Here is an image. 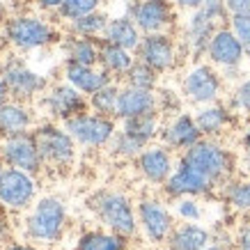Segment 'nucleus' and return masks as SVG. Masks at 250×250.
Instances as JSON below:
<instances>
[{"label": "nucleus", "instance_id": "nucleus-46", "mask_svg": "<svg viewBox=\"0 0 250 250\" xmlns=\"http://www.w3.org/2000/svg\"><path fill=\"white\" fill-rule=\"evenodd\" d=\"M7 250H37L35 246H30V243H12Z\"/></svg>", "mask_w": 250, "mask_h": 250}, {"label": "nucleus", "instance_id": "nucleus-48", "mask_svg": "<svg viewBox=\"0 0 250 250\" xmlns=\"http://www.w3.org/2000/svg\"><path fill=\"white\" fill-rule=\"evenodd\" d=\"M2 209H5V207L0 205V234L5 232V211H2Z\"/></svg>", "mask_w": 250, "mask_h": 250}, {"label": "nucleus", "instance_id": "nucleus-20", "mask_svg": "<svg viewBox=\"0 0 250 250\" xmlns=\"http://www.w3.org/2000/svg\"><path fill=\"white\" fill-rule=\"evenodd\" d=\"M147 113H159V94H156V90H140V87L124 85L120 90L117 120H131V117Z\"/></svg>", "mask_w": 250, "mask_h": 250}, {"label": "nucleus", "instance_id": "nucleus-21", "mask_svg": "<svg viewBox=\"0 0 250 250\" xmlns=\"http://www.w3.org/2000/svg\"><path fill=\"white\" fill-rule=\"evenodd\" d=\"M64 81L69 85H74L78 92H83L85 97H92L94 92H99L101 87H106L108 83H113V76L108 74L106 69L87 67V64H74L67 62L64 64Z\"/></svg>", "mask_w": 250, "mask_h": 250}, {"label": "nucleus", "instance_id": "nucleus-19", "mask_svg": "<svg viewBox=\"0 0 250 250\" xmlns=\"http://www.w3.org/2000/svg\"><path fill=\"white\" fill-rule=\"evenodd\" d=\"M161 143L172 152H186L195 143L202 140V131L197 126L195 115L190 113H174L170 120L161 126Z\"/></svg>", "mask_w": 250, "mask_h": 250}, {"label": "nucleus", "instance_id": "nucleus-33", "mask_svg": "<svg viewBox=\"0 0 250 250\" xmlns=\"http://www.w3.org/2000/svg\"><path fill=\"white\" fill-rule=\"evenodd\" d=\"M159 71L152 69L149 64H145L136 58L133 62V67L126 71V76L122 78L124 85H131V87H140V90H156V85H159Z\"/></svg>", "mask_w": 250, "mask_h": 250}, {"label": "nucleus", "instance_id": "nucleus-35", "mask_svg": "<svg viewBox=\"0 0 250 250\" xmlns=\"http://www.w3.org/2000/svg\"><path fill=\"white\" fill-rule=\"evenodd\" d=\"M104 5V0H64L62 7L58 9V16L62 21H76L85 14H92V12H99Z\"/></svg>", "mask_w": 250, "mask_h": 250}, {"label": "nucleus", "instance_id": "nucleus-34", "mask_svg": "<svg viewBox=\"0 0 250 250\" xmlns=\"http://www.w3.org/2000/svg\"><path fill=\"white\" fill-rule=\"evenodd\" d=\"M108 147H110V154H113V156H117V159H126V161L133 159V161H136L147 145L140 143L138 138L129 136L126 131L117 129V133L113 136V140H110V145H108Z\"/></svg>", "mask_w": 250, "mask_h": 250}, {"label": "nucleus", "instance_id": "nucleus-15", "mask_svg": "<svg viewBox=\"0 0 250 250\" xmlns=\"http://www.w3.org/2000/svg\"><path fill=\"white\" fill-rule=\"evenodd\" d=\"M172 0H133L131 5V19L136 21L143 35L154 32H167L174 25L177 12Z\"/></svg>", "mask_w": 250, "mask_h": 250}, {"label": "nucleus", "instance_id": "nucleus-26", "mask_svg": "<svg viewBox=\"0 0 250 250\" xmlns=\"http://www.w3.org/2000/svg\"><path fill=\"white\" fill-rule=\"evenodd\" d=\"M136 62V53L133 51H126L117 44H110V42H104L101 39V51H99V67L106 69L113 78H124L126 71L133 67Z\"/></svg>", "mask_w": 250, "mask_h": 250}, {"label": "nucleus", "instance_id": "nucleus-45", "mask_svg": "<svg viewBox=\"0 0 250 250\" xmlns=\"http://www.w3.org/2000/svg\"><path fill=\"white\" fill-rule=\"evenodd\" d=\"M202 250H229V246H225L223 241H211L207 248H202Z\"/></svg>", "mask_w": 250, "mask_h": 250}, {"label": "nucleus", "instance_id": "nucleus-5", "mask_svg": "<svg viewBox=\"0 0 250 250\" xmlns=\"http://www.w3.org/2000/svg\"><path fill=\"white\" fill-rule=\"evenodd\" d=\"M223 74L209 62H197L186 71L182 78V94L193 106H207L216 104L223 97Z\"/></svg>", "mask_w": 250, "mask_h": 250}, {"label": "nucleus", "instance_id": "nucleus-8", "mask_svg": "<svg viewBox=\"0 0 250 250\" xmlns=\"http://www.w3.org/2000/svg\"><path fill=\"white\" fill-rule=\"evenodd\" d=\"M246 48L236 39V35L229 30V25H220L213 32L209 48H207V60L216 69L223 71V78H236V74L241 71V64L246 60Z\"/></svg>", "mask_w": 250, "mask_h": 250}, {"label": "nucleus", "instance_id": "nucleus-31", "mask_svg": "<svg viewBox=\"0 0 250 250\" xmlns=\"http://www.w3.org/2000/svg\"><path fill=\"white\" fill-rule=\"evenodd\" d=\"M220 195L225 200V205L236 213H250V179L232 177L229 182L223 184Z\"/></svg>", "mask_w": 250, "mask_h": 250}, {"label": "nucleus", "instance_id": "nucleus-2", "mask_svg": "<svg viewBox=\"0 0 250 250\" xmlns=\"http://www.w3.org/2000/svg\"><path fill=\"white\" fill-rule=\"evenodd\" d=\"M179 159L186 161L188 166H193L197 172L205 174L216 188H223V184L234 177V154L229 152L225 145H220L216 138H202L190 149L182 152Z\"/></svg>", "mask_w": 250, "mask_h": 250}, {"label": "nucleus", "instance_id": "nucleus-10", "mask_svg": "<svg viewBox=\"0 0 250 250\" xmlns=\"http://www.w3.org/2000/svg\"><path fill=\"white\" fill-rule=\"evenodd\" d=\"M0 159L5 161V166L19 167V170H25L30 174H39L42 167H44L35 131H23V133H16V136L2 138Z\"/></svg>", "mask_w": 250, "mask_h": 250}, {"label": "nucleus", "instance_id": "nucleus-4", "mask_svg": "<svg viewBox=\"0 0 250 250\" xmlns=\"http://www.w3.org/2000/svg\"><path fill=\"white\" fill-rule=\"evenodd\" d=\"M5 39L7 44L19 51V53H28V51H39L46 46H53L60 39V32L55 30V25L44 16L35 14H14L5 21Z\"/></svg>", "mask_w": 250, "mask_h": 250}, {"label": "nucleus", "instance_id": "nucleus-47", "mask_svg": "<svg viewBox=\"0 0 250 250\" xmlns=\"http://www.w3.org/2000/svg\"><path fill=\"white\" fill-rule=\"evenodd\" d=\"M7 19V5H5V0H0V23H5Z\"/></svg>", "mask_w": 250, "mask_h": 250}, {"label": "nucleus", "instance_id": "nucleus-24", "mask_svg": "<svg viewBox=\"0 0 250 250\" xmlns=\"http://www.w3.org/2000/svg\"><path fill=\"white\" fill-rule=\"evenodd\" d=\"M213 241L211 232L200 225V223H179L174 225L172 234L167 239V248L170 250H202Z\"/></svg>", "mask_w": 250, "mask_h": 250}, {"label": "nucleus", "instance_id": "nucleus-28", "mask_svg": "<svg viewBox=\"0 0 250 250\" xmlns=\"http://www.w3.org/2000/svg\"><path fill=\"white\" fill-rule=\"evenodd\" d=\"M74 250H129V239L110 229H90L78 236Z\"/></svg>", "mask_w": 250, "mask_h": 250}, {"label": "nucleus", "instance_id": "nucleus-43", "mask_svg": "<svg viewBox=\"0 0 250 250\" xmlns=\"http://www.w3.org/2000/svg\"><path fill=\"white\" fill-rule=\"evenodd\" d=\"M62 2L64 0H37L39 9H44V12H58L62 7Z\"/></svg>", "mask_w": 250, "mask_h": 250}, {"label": "nucleus", "instance_id": "nucleus-44", "mask_svg": "<svg viewBox=\"0 0 250 250\" xmlns=\"http://www.w3.org/2000/svg\"><path fill=\"white\" fill-rule=\"evenodd\" d=\"M9 97H12V94H9L7 83H5V78L0 76V106H2V104H5V101H7Z\"/></svg>", "mask_w": 250, "mask_h": 250}, {"label": "nucleus", "instance_id": "nucleus-29", "mask_svg": "<svg viewBox=\"0 0 250 250\" xmlns=\"http://www.w3.org/2000/svg\"><path fill=\"white\" fill-rule=\"evenodd\" d=\"M161 115L159 113H147V115H138L131 120H122V131H126L129 136L138 138L140 143L152 145L156 143V138L161 136Z\"/></svg>", "mask_w": 250, "mask_h": 250}, {"label": "nucleus", "instance_id": "nucleus-40", "mask_svg": "<svg viewBox=\"0 0 250 250\" xmlns=\"http://www.w3.org/2000/svg\"><path fill=\"white\" fill-rule=\"evenodd\" d=\"M241 156H243V166L250 172V122L246 124V129L241 133Z\"/></svg>", "mask_w": 250, "mask_h": 250}, {"label": "nucleus", "instance_id": "nucleus-38", "mask_svg": "<svg viewBox=\"0 0 250 250\" xmlns=\"http://www.w3.org/2000/svg\"><path fill=\"white\" fill-rule=\"evenodd\" d=\"M229 30L236 35V39L243 44L246 53L250 55V12L248 14H234L229 16Z\"/></svg>", "mask_w": 250, "mask_h": 250}, {"label": "nucleus", "instance_id": "nucleus-13", "mask_svg": "<svg viewBox=\"0 0 250 250\" xmlns=\"http://www.w3.org/2000/svg\"><path fill=\"white\" fill-rule=\"evenodd\" d=\"M0 76L5 78L12 99H19V101H30L37 94H44L46 92V78L39 76L37 71H32L16 55H9V58L2 60Z\"/></svg>", "mask_w": 250, "mask_h": 250}, {"label": "nucleus", "instance_id": "nucleus-9", "mask_svg": "<svg viewBox=\"0 0 250 250\" xmlns=\"http://www.w3.org/2000/svg\"><path fill=\"white\" fill-rule=\"evenodd\" d=\"M138 228L149 243H167L174 229V213L161 197H143L136 205Z\"/></svg>", "mask_w": 250, "mask_h": 250}, {"label": "nucleus", "instance_id": "nucleus-11", "mask_svg": "<svg viewBox=\"0 0 250 250\" xmlns=\"http://www.w3.org/2000/svg\"><path fill=\"white\" fill-rule=\"evenodd\" d=\"M37 197V182L35 174L19 170V167H5L0 174V205L12 211H23L35 205Z\"/></svg>", "mask_w": 250, "mask_h": 250}, {"label": "nucleus", "instance_id": "nucleus-16", "mask_svg": "<svg viewBox=\"0 0 250 250\" xmlns=\"http://www.w3.org/2000/svg\"><path fill=\"white\" fill-rule=\"evenodd\" d=\"M218 28L220 23L205 7H197L195 12H188V19H186V23L182 28V48L193 60L207 55L209 42H211L213 32Z\"/></svg>", "mask_w": 250, "mask_h": 250}, {"label": "nucleus", "instance_id": "nucleus-6", "mask_svg": "<svg viewBox=\"0 0 250 250\" xmlns=\"http://www.w3.org/2000/svg\"><path fill=\"white\" fill-rule=\"evenodd\" d=\"M35 136H37L39 154H42L44 163L55 167H67L74 163L76 140L71 138V133L64 126L55 124V122H46V124H39L35 129Z\"/></svg>", "mask_w": 250, "mask_h": 250}, {"label": "nucleus", "instance_id": "nucleus-41", "mask_svg": "<svg viewBox=\"0 0 250 250\" xmlns=\"http://www.w3.org/2000/svg\"><path fill=\"white\" fill-rule=\"evenodd\" d=\"M225 7H228L229 16L248 14V12H250V0H225Z\"/></svg>", "mask_w": 250, "mask_h": 250}, {"label": "nucleus", "instance_id": "nucleus-49", "mask_svg": "<svg viewBox=\"0 0 250 250\" xmlns=\"http://www.w3.org/2000/svg\"><path fill=\"white\" fill-rule=\"evenodd\" d=\"M2 170H5V161L0 159V174H2Z\"/></svg>", "mask_w": 250, "mask_h": 250}, {"label": "nucleus", "instance_id": "nucleus-3", "mask_svg": "<svg viewBox=\"0 0 250 250\" xmlns=\"http://www.w3.org/2000/svg\"><path fill=\"white\" fill-rule=\"evenodd\" d=\"M67 229V207L60 197L44 195L32 205L25 218V234L37 246H53Z\"/></svg>", "mask_w": 250, "mask_h": 250}, {"label": "nucleus", "instance_id": "nucleus-50", "mask_svg": "<svg viewBox=\"0 0 250 250\" xmlns=\"http://www.w3.org/2000/svg\"><path fill=\"white\" fill-rule=\"evenodd\" d=\"M0 67H2V55H0Z\"/></svg>", "mask_w": 250, "mask_h": 250}, {"label": "nucleus", "instance_id": "nucleus-27", "mask_svg": "<svg viewBox=\"0 0 250 250\" xmlns=\"http://www.w3.org/2000/svg\"><path fill=\"white\" fill-rule=\"evenodd\" d=\"M99 51H101V39L74 37V35H69L67 42H64V60L74 62V64L97 67L99 64Z\"/></svg>", "mask_w": 250, "mask_h": 250}, {"label": "nucleus", "instance_id": "nucleus-14", "mask_svg": "<svg viewBox=\"0 0 250 250\" xmlns=\"http://www.w3.org/2000/svg\"><path fill=\"white\" fill-rule=\"evenodd\" d=\"M136 58L145 64H149L152 69H156L159 74H167L179 64V42L170 32L143 35Z\"/></svg>", "mask_w": 250, "mask_h": 250}, {"label": "nucleus", "instance_id": "nucleus-22", "mask_svg": "<svg viewBox=\"0 0 250 250\" xmlns=\"http://www.w3.org/2000/svg\"><path fill=\"white\" fill-rule=\"evenodd\" d=\"M195 122H197V126H200V131H202L205 138H218L232 126L234 113L229 110V106L216 101V104H207V106L197 108Z\"/></svg>", "mask_w": 250, "mask_h": 250}, {"label": "nucleus", "instance_id": "nucleus-42", "mask_svg": "<svg viewBox=\"0 0 250 250\" xmlns=\"http://www.w3.org/2000/svg\"><path fill=\"white\" fill-rule=\"evenodd\" d=\"M174 7L177 9H184V12H195L197 7H202L205 0H172Z\"/></svg>", "mask_w": 250, "mask_h": 250}, {"label": "nucleus", "instance_id": "nucleus-30", "mask_svg": "<svg viewBox=\"0 0 250 250\" xmlns=\"http://www.w3.org/2000/svg\"><path fill=\"white\" fill-rule=\"evenodd\" d=\"M108 21L110 16L99 9V12H92V14H85L76 21H69L67 28H69V35L74 37H90V39H104V32L108 28Z\"/></svg>", "mask_w": 250, "mask_h": 250}, {"label": "nucleus", "instance_id": "nucleus-51", "mask_svg": "<svg viewBox=\"0 0 250 250\" xmlns=\"http://www.w3.org/2000/svg\"><path fill=\"white\" fill-rule=\"evenodd\" d=\"M0 250H2V248H0Z\"/></svg>", "mask_w": 250, "mask_h": 250}, {"label": "nucleus", "instance_id": "nucleus-1", "mask_svg": "<svg viewBox=\"0 0 250 250\" xmlns=\"http://www.w3.org/2000/svg\"><path fill=\"white\" fill-rule=\"evenodd\" d=\"M87 207L90 211L97 216V220L104 225L106 229L115 232V234H122L131 239L136 236L138 228V209L133 205L126 193L115 188H104L97 190L94 195H90L87 200Z\"/></svg>", "mask_w": 250, "mask_h": 250}, {"label": "nucleus", "instance_id": "nucleus-18", "mask_svg": "<svg viewBox=\"0 0 250 250\" xmlns=\"http://www.w3.org/2000/svg\"><path fill=\"white\" fill-rule=\"evenodd\" d=\"M172 149H167L163 143H152L147 145L140 156L136 159V170L147 184L152 186H163L170 179L177 161L172 156Z\"/></svg>", "mask_w": 250, "mask_h": 250}, {"label": "nucleus", "instance_id": "nucleus-36", "mask_svg": "<svg viewBox=\"0 0 250 250\" xmlns=\"http://www.w3.org/2000/svg\"><path fill=\"white\" fill-rule=\"evenodd\" d=\"M228 106L234 115H241V117H250V76L241 78L239 83L234 85V90L228 99Z\"/></svg>", "mask_w": 250, "mask_h": 250}, {"label": "nucleus", "instance_id": "nucleus-32", "mask_svg": "<svg viewBox=\"0 0 250 250\" xmlns=\"http://www.w3.org/2000/svg\"><path fill=\"white\" fill-rule=\"evenodd\" d=\"M120 85L108 83L106 87H101L99 92H94L92 97H87L90 101V110L99 115H106V117H117V104H120Z\"/></svg>", "mask_w": 250, "mask_h": 250}, {"label": "nucleus", "instance_id": "nucleus-25", "mask_svg": "<svg viewBox=\"0 0 250 250\" xmlns=\"http://www.w3.org/2000/svg\"><path fill=\"white\" fill-rule=\"evenodd\" d=\"M32 129V113L30 108L25 106V101L19 99H7L0 106V136H16L23 131Z\"/></svg>", "mask_w": 250, "mask_h": 250}, {"label": "nucleus", "instance_id": "nucleus-39", "mask_svg": "<svg viewBox=\"0 0 250 250\" xmlns=\"http://www.w3.org/2000/svg\"><path fill=\"white\" fill-rule=\"evenodd\" d=\"M232 246H234V250H250V220L239 225L234 239H232Z\"/></svg>", "mask_w": 250, "mask_h": 250}, {"label": "nucleus", "instance_id": "nucleus-37", "mask_svg": "<svg viewBox=\"0 0 250 250\" xmlns=\"http://www.w3.org/2000/svg\"><path fill=\"white\" fill-rule=\"evenodd\" d=\"M172 213L184 223H200L205 211H202V205L197 202V197H177L172 200Z\"/></svg>", "mask_w": 250, "mask_h": 250}, {"label": "nucleus", "instance_id": "nucleus-7", "mask_svg": "<svg viewBox=\"0 0 250 250\" xmlns=\"http://www.w3.org/2000/svg\"><path fill=\"white\" fill-rule=\"evenodd\" d=\"M64 129L71 133L76 145L94 149V147L110 145L113 136L117 133V124H115V117H106V115L85 110V113L64 122Z\"/></svg>", "mask_w": 250, "mask_h": 250}, {"label": "nucleus", "instance_id": "nucleus-12", "mask_svg": "<svg viewBox=\"0 0 250 250\" xmlns=\"http://www.w3.org/2000/svg\"><path fill=\"white\" fill-rule=\"evenodd\" d=\"M44 110L48 113V117L55 122H64L76 117V115L85 113L90 108V101L83 92H78L74 85L64 83H55L51 87H46V92L42 94V101H39Z\"/></svg>", "mask_w": 250, "mask_h": 250}, {"label": "nucleus", "instance_id": "nucleus-17", "mask_svg": "<svg viewBox=\"0 0 250 250\" xmlns=\"http://www.w3.org/2000/svg\"><path fill=\"white\" fill-rule=\"evenodd\" d=\"M163 195L167 200H177V197H202V195H211L216 186H213L209 179H207L202 172H197L193 166H188L186 161H177L170 179H167L163 186Z\"/></svg>", "mask_w": 250, "mask_h": 250}, {"label": "nucleus", "instance_id": "nucleus-23", "mask_svg": "<svg viewBox=\"0 0 250 250\" xmlns=\"http://www.w3.org/2000/svg\"><path fill=\"white\" fill-rule=\"evenodd\" d=\"M104 42L117 44L122 48L136 53L140 42H143V32H140V28H138L136 21L129 14H117V16H110L108 28L104 32Z\"/></svg>", "mask_w": 250, "mask_h": 250}]
</instances>
